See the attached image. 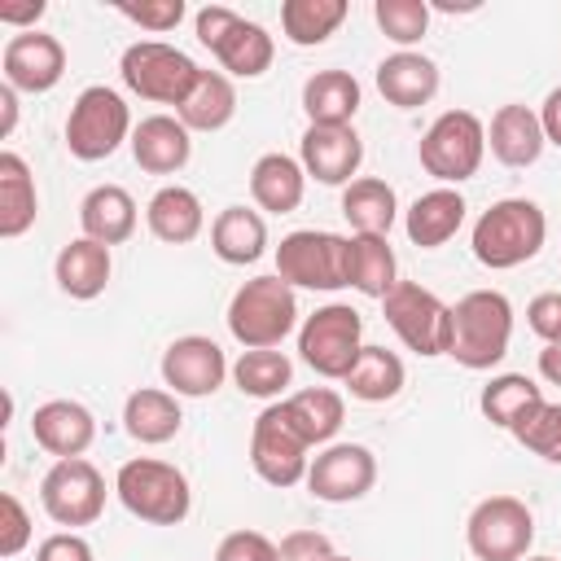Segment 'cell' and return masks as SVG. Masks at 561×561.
Returning <instances> with one entry per match:
<instances>
[{
  "mask_svg": "<svg viewBox=\"0 0 561 561\" xmlns=\"http://www.w3.org/2000/svg\"><path fill=\"white\" fill-rule=\"evenodd\" d=\"M543 237H548V219L530 197H500L478 215L469 245L482 267L508 272L530 263L543 250Z\"/></svg>",
  "mask_w": 561,
  "mask_h": 561,
  "instance_id": "1",
  "label": "cell"
},
{
  "mask_svg": "<svg viewBox=\"0 0 561 561\" xmlns=\"http://www.w3.org/2000/svg\"><path fill=\"white\" fill-rule=\"evenodd\" d=\"M513 342V302L500 289H469L451 307V359L482 373L508 355Z\"/></svg>",
  "mask_w": 561,
  "mask_h": 561,
  "instance_id": "2",
  "label": "cell"
},
{
  "mask_svg": "<svg viewBox=\"0 0 561 561\" xmlns=\"http://www.w3.org/2000/svg\"><path fill=\"white\" fill-rule=\"evenodd\" d=\"M114 495L131 517H140L149 526H180L193 508L184 469H175L171 460H158V456L123 460L114 473Z\"/></svg>",
  "mask_w": 561,
  "mask_h": 561,
  "instance_id": "3",
  "label": "cell"
},
{
  "mask_svg": "<svg viewBox=\"0 0 561 561\" xmlns=\"http://www.w3.org/2000/svg\"><path fill=\"white\" fill-rule=\"evenodd\" d=\"M228 333L245 346V351H276L294 324H298V298H294V285L280 280L276 272L272 276H254L245 280L232 302H228Z\"/></svg>",
  "mask_w": 561,
  "mask_h": 561,
  "instance_id": "4",
  "label": "cell"
},
{
  "mask_svg": "<svg viewBox=\"0 0 561 561\" xmlns=\"http://www.w3.org/2000/svg\"><path fill=\"white\" fill-rule=\"evenodd\" d=\"M193 31H197V44L210 48V53L219 57V66H224L228 75H237V79H259V75H267V66H272V57H276L272 35H267L259 22L232 13L228 4H206V9H197Z\"/></svg>",
  "mask_w": 561,
  "mask_h": 561,
  "instance_id": "5",
  "label": "cell"
},
{
  "mask_svg": "<svg viewBox=\"0 0 561 561\" xmlns=\"http://www.w3.org/2000/svg\"><path fill=\"white\" fill-rule=\"evenodd\" d=\"M118 75L127 83V92H136L140 101H158V105H184V96L193 92L202 66L180 53L175 44H162V39H136L123 48V61H118Z\"/></svg>",
  "mask_w": 561,
  "mask_h": 561,
  "instance_id": "6",
  "label": "cell"
},
{
  "mask_svg": "<svg viewBox=\"0 0 561 561\" xmlns=\"http://www.w3.org/2000/svg\"><path fill=\"white\" fill-rule=\"evenodd\" d=\"M486 158V127L469 110H443L421 136V167L443 184H465Z\"/></svg>",
  "mask_w": 561,
  "mask_h": 561,
  "instance_id": "7",
  "label": "cell"
},
{
  "mask_svg": "<svg viewBox=\"0 0 561 561\" xmlns=\"http://www.w3.org/2000/svg\"><path fill=\"white\" fill-rule=\"evenodd\" d=\"M131 131H136V127H131L127 101H123L114 88H105V83L83 88V92L75 96L70 114H66V149H70V158H79V162H101V158H110Z\"/></svg>",
  "mask_w": 561,
  "mask_h": 561,
  "instance_id": "8",
  "label": "cell"
},
{
  "mask_svg": "<svg viewBox=\"0 0 561 561\" xmlns=\"http://www.w3.org/2000/svg\"><path fill=\"white\" fill-rule=\"evenodd\" d=\"M364 351V320L355 307L346 302H329V307H316L302 329H298V355L311 373L329 377V381H346V373L355 368Z\"/></svg>",
  "mask_w": 561,
  "mask_h": 561,
  "instance_id": "9",
  "label": "cell"
},
{
  "mask_svg": "<svg viewBox=\"0 0 561 561\" xmlns=\"http://www.w3.org/2000/svg\"><path fill=\"white\" fill-rule=\"evenodd\" d=\"M346 263H351V237L324 228H298L276 245V276L289 280L294 289L333 294L346 285Z\"/></svg>",
  "mask_w": 561,
  "mask_h": 561,
  "instance_id": "10",
  "label": "cell"
},
{
  "mask_svg": "<svg viewBox=\"0 0 561 561\" xmlns=\"http://www.w3.org/2000/svg\"><path fill=\"white\" fill-rule=\"evenodd\" d=\"M381 311H386V324L399 333V342L425 359L434 355H447L451 351V307L416 285V280H399L386 298H381Z\"/></svg>",
  "mask_w": 561,
  "mask_h": 561,
  "instance_id": "11",
  "label": "cell"
},
{
  "mask_svg": "<svg viewBox=\"0 0 561 561\" xmlns=\"http://www.w3.org/2000/svg\"><path fill=\"white\" fill-rule=\"evenodd\" d=\"M465 543L478 561H522L535 543V513L517 495H486L465 522Z\"/></svg>",
  "mask_w": 561,
  "mask_h": 561,
  "instance_id": "12",
  "label": "cell"
},
{
  "mask_svg": "<svg viewBox=\"0 0 561 561\" xmlns=\"http://www.w3.org/2000/svg\"><path fill=\"white\" fill-rule=\"evenodd\" d=\"M311 443L302 438V430L289 421L285 403H267L259 416H254V430H250V465L254 473L267 482V486H298L307 482V469H311Z\"/></svg>",
  "mask_w": 561,
  "mask_h": 561,
  "instance_id": "13",
  "label": "cell"
},
{
  "mask_svg": "<svg viewBox=\"0 0 561 561\" xmlns=\"http://www.w3.org/2000/svg\"><path fill=\"white\" fill-rule=\"evenodd\" d=\"M39 504L57 526H92L105 513V478L83 456L53 460V469L39 478Z\"/></svg>",
  "mask_w": 561,
  "mask_h": 561,
  "instance_id": "14",
  "label": "cell"
},
{
  "mask_svg": "<svg viewBox=\"0 0 561 561\" xmlns=\"http://www.w3.org/2000/svg\"><path fill=\"white\" fill-rule=\"evenodd\" d=\"M377 482V456L364 443H329L307 469V491L324 504L364 500Z\"/></svg>",
  "mask_w": 561,
  "mask_h": 561,
  "instance_id": "15",
  "label": "cell"
},
{
  "mask_svg": "<svg viewBox=\"0 0 561 561\" xmlns=\"http://www.w3.org/2000/svg\"><path fill=\"white\" fill-rule=\"evenodd\" d=\"M228 373L232 368H228V359H224V351H219L215 337L184 333V337H175L162 351V381L180 399H206V394H215Z\"/></svg>",
  "mask_w": 561,
  "mask_h": 561,
  "instance_id": "16",
  "label": "cell"
},
{
  "mask_svg": "<svg viewBox=\"0 0 561 561\" xmlns=\"http://www.w3.org/2000/svg\"><path fill=\"white\" fill-rule=\"evenodd\" d=\"M0 70H4V83L13 92H31V96L53 92L66 75V48L48 31H18L4 39Z\"/></svg>",
  "mask_w": 561,
  "mask_h": 561,
  "instance_id": "17",
  "label": "cell"
},
{
  "mask_svg": "<svg viewBox=\"0 0 561 561\" xmlns=\"http://www.w3.org/2000/svg\"><path fill=\"white\" fill-rule=\"evenodd\" d=\"M298 162L316 184H351L364 162V140L355 127H307L298 140Z\"/></svg>",
  "mask_w": 561,
  "mask_h": 561,
  "instance_id": "18",
  "label": "cell"
},
{
  "mask_svg": "<svg viewBox=\"0 0 561 561\" xmlns=\"http://www.w3.org/2000/svg\"><path fill=\"white\" fill-rule=\"evenodd\" d=\"M31 434L35 443L57 456V460H70V456H83L96 438V416L79 403V399H48L31 412Z\"/></svg>",
  "mask_w": 561,
  "mask_h": 561,
  "instance_id": "19",
  "label": "cell"
},
{
  "mask_svg": "<svg viewBox=\"0 0 561 561\" xmlns=\"http://www.w3.org/2000/svg\"><path fill=\"white\" fill-rule=\"evenodd\" d=\"M127 145H131L136 167L149 171V175H175V171H184L188 158H193L188 127H184L180 118H171V114H149V118H140Z\"/></svg>",
  "mask_w": 561,
  "mask_h": 561,
  "instance_id": "20",
  "label": "cell"
},
{
  "mask_svg": "<svg viewBox=\"0 0 561 561\" xmlns=\"http://www.w3.org/2000/svg\"><path fill=\"white\" fill-rule=\"evenodd\" d=\"M110 245L92 241V237H75L57 250V263H53V276H57V289L79 298V302H92L96 294H105L110 285Z\"/></svg>",
  "mask_w": 561,
  "mask_h": 561,
  "instance_id": "21",
  "label": "cell"
},
{
  "mask_svg": "<svg viewBox=\"0 0 561 561\" xmlns=\"http://www.w3.org/2000/svg\"><path fill=\"white\" fill-rule=\"evenodd\" d=\"M377 92L390 105H399V110H416V105L434 101V92H438V66L425 53L399 48V53L381 57V66H377Z\"/></svg>",
  "mask_w": 561,
  "mask_h": 561,
  "instance_id": "22",
  "label": "cell"
},
{
  "mask_svg": "<svg viewBox=\"0 0 561 561\" xmlns=\"http://www.w3.org/2000/svg\"><path fill=\"white\" fill-rule=\"evenodd\" d=\"M307 193V171L289 153H263L250 167V197L267 215H294Z\"/></svg>",
  "mask_w": 561,
  "mask_h": 561,
  "instance_id": "23",
  "label": "cell"
},
{
  "mask_svg": "<svg viewBox=\"0 0 561 561\" xmlns=\"http://www.w3.org/2000/svg\"><path fill=\"white\" fill-rule=\"evenodd\" d=\"M465 197L456 193V188H430V193H421L412 206H408V215H403V228H408V241L412 245H421V250H438V245H447L456 232H460V224H465Z\"/></svg>",
  "mask_w": 561,
  "mask_h": 561,
  "instance_id": "24",
  "label": "cell"
},
{
  "mask_svg": "<svg viewBox=\"0 0 561 561\" xmlns=\"http://www.w3.org/2000/svg\"><path fill=\"white\" fill-rule=\"evenodd\" d=\"M184 425V412H180V394L171 390H158V386H140L127 394L123 403V430L145 443V447H158V443H171Z\"/></svg>",
  "mask_w": 561,
  "mask_h": 561,
  "instance_id": "25",
  "label": "cell"
},
{
  "mask_svg": "<svg viewBox=\"0 0 561 561\" xmlns=\"http://www.w3.org/2000/svg\"><path fill=\"white\" fill-rule=\"evenodd\" d=\"M486 145L491 153L504 162V167H530L539 162L543 153V127H539V114L530 105H500L491 114V131H486Z\"/></svg>",
  "mask_w": 561,
  "mask_h": 561,
  "instance_id": "26",
  "label": "cell"
},
{
  "mask_svg": "<svg viewBox=\"0 0 561 561\" xmlns=\"http://www.w3.org/2000/svg\"><path fill=\"white\" fill-rule=\"evenodd\" d=\"M145 224H149V232H153L158 241H167V245H188V241H197V232L206 228V210H202V197H197L193 188L167 184V188H158V193L149 197Z\"/></svg>",
  "mask_w": 561,
  "mask_h": 561,
  "instance_id": "27",
  "label": "cell"
},
{
  "mask_svg": "<svg viewBox=\"0 0 561 561\" xmlns=\"http://www.w3.org/2000/svg\"><path fill=\"white\" fill-rule=\"evenodd\" d=\"M302 110L311 127H351L359 114V79L351 70H316L302 83Z\"/></svg>",
  "mask_w": 561,
  "mask_h": 561,
  "instance_id": "28",
  "label": "cell"
},
{
  "mask_svg": "<svg viewBox=\"0 0 561 561\" xmlns=\"http://www.w3.org/2000/svg\"><path fill=\"white\" fill-rule=\"evenodd\" d=\"M79 228L83 237L101 241V245H123L136 232V202L123 184H96L83 202H79Z\"/></svg>",
  "mask_w": 561,
  "mask_h": 561,
  "instance_id": "29",
  "label": "cell"
},
{
  "mask_svg": "<svg viewBox=\"0 0 561 561\" xmlns=\"http://www.w3.org/2000/svg\"><path fill=\"white\" fill-rule=\"evenodd\" d=\"M39 215V197H35V175L26 167L22 153L4 149L0 153V237L18 241L22 232L35 228Z\"/></svg>",
  "mask_w": 561,
  "mask_h": 561,
  "instance_id": "30",
  "label": "cell"
},
{
  "mask_svg": "<svg viewBox=\"0 0 561 561\" xmlns=\"http://www.w3.org/2000/svg\"><path fill=\"white\" fill-rule=\"evenodd\" d=\"M210 250L228 263V267H245L259 263L267 250V224L259 210L250 206H224L210 224Z\"/></svg>",
  "mask_w": 561,
  "mask_h": 561,
  "instance_id": "31",
  "label": "cell"
},
{
  "mask_svg": "<svg viewBox=\"0 0 561 561\" xmlns=\"http://www.w3.org/2000/svg\"><path fill=\"white\" fill-rule=\"evenodd\" d=\"M232 114H237V88H232V79L224 70H202L193 92L175 110V118L188 131H219V127L232 123Z\"/></svg>",
  "mask_w": 561,
  "mask_h": 561,
  "instance_id": "32",
  "label": "cell"
},
{
  "mask_svg": "<svg viewBox=\"0 0 561 561\" xmlns=\"http://www.w3.org/2000/svg\"><path fill=\"white\" fill-rule=\"evenodd\" d=\"M342 215L351 224V232H364V237H386L394 215H399V202H394V188L377 175H359L342 188Z\"/></svg>",
  "mask_w": 561,
  "mask_h": 561,
  "instance_id": "33",
  "label": "cell"
},
{
  "mask_svg": "<svg viewBox=\"0 0 561 561\" xmlns=\"http://www.w3.org/2000/svg\"><path fill=\"white\" fill-rule=\"evenodd\" d=\"M346 285L359 289L364 298H386L399 285V263L386 237H364L351 232V263H346Z\"/></svg>",
  "mask_w": 561,
  "mask_h": 561,
  "instance_id": "34",
  "label": "cell"
},
{
  "mask_svg": "<svg viewBox=\"0 0 561 561\" xmlns=\"http://www.w3.org/2000/svg\"><path fill=\"white\" fill-rule=\"evenodd\" d=\"M280 403H285L289 421L302 430V438L311 447L329 443L342 430V421H346V399L337 390H329V386H307V390H298V394H289Z\"/></svg>",
  "mask_w": 561,
  "mask_h": 561,
  "instance_id": "35",
  "label": "cell"
},
{
  "mask_svg": "<svg viewBox=\"0 0 561 561\" xmlns=\"http://www.w3.org/2000/svg\"><path fill=\"white\" fill-rule=\"evenodd\" d=\"M403 359L394 355V351H386V346H364L359 351V359H355V368L346 373V390H351V399H359V403H386V399H394L399 390H403Z\"/></svg>",
  "mask_w": 561,
  "mask_h": 561,
  "instance_id": "36",
  "label": "cell"
},
{
  "mask_svg": "<svg viewBox=\"0 0 561 561\" xmlns=\"http://www.w3.org/2000/svg\"><path fill=\"white\" fill-rule=\"evenodd\" d=\"M346 0H285L280 4V31L298 48L324 44L342 22H346Z\"/></svg>",
  "mask_w": 561,
  "mask_h": 561,
  "instance_id": "37",
  "label": "cell"
},
{
  "mask_svg": "<svg viewBox=\"0 0 561 561\" xmlns=\"http://www.w3.org/2000/svg\"><path fill=\"white\" fill-rule=\"evenodd\" d=\"M535 403H543V390H539L526 373H500V377H491V381L482 386V399H478L482 416H486L491 425L508 430V434H513V425H517Z\"/></svg>",
  "mask_w": 561,
  "mask_h": 561,
  "instance_id": "38",
  "label": "cell"
},
{
  "mask_svg": "<svg viewBox=\"0 0 561 561\" xmlns=\"http://www.w3.org/2000/svg\"><path fill=\"white\" fill-rule=\"evenodd\" d=\"M232 381L250 399H276L294 381V364L285 351H241V359L232 364Z\"/></svg>",
  "mask_w": 561,
  "mask_h": 561,
  "instance_id": "39",
  "label": "cell"
},
{
  "mask_svg": "<svg viewBox=\"0 0 561 561\" xmlns=\"http://www.w3.org/2000/svg\"><path fill=\"white\" fill-rule=\"evenodd\" d=\"M513 438L526 447V451H535V456H543L548 465H561V403H535L517 425H513Z\"/></svg>",
  "mask_w": 561,
  "mask_h": 561,
  "instance_id": "40",
  "label": "cell"
},
{
  "mask_svg": "<svg viewBox=\"0 0 561 561\" xmlns=\"http://www.w3.org/2000/svg\"><path fill=\"white\" fill-rule=\"evenodd\" d=\"M373 18H377L381 35L394 39L399 48L421 44L425 31H430V4L425 0H377L373 4Z\"/></svg>",
  "mask_w": 561,
  "mask_h": 561,
  "instance_id": "41",
  "label": "cell"
},
{
  "mask_svg": "<svg viewBox=\"0 0 561 561\" xmlns=\"http://www.w3.org/2000/svg\"><path fill=\"white\" fill-rule=\"evenodd\" d=\"M127 22H136L140 31H153V35H167L180 26L184 18V0H140V4H114Z\"/></svg>",
  "mask_w": 561,
  "mask_h": 561,
  "instance_id": "42",
  "label": "cell"
},
{
  "mask_svg": "<svg viewBox=\"0 0 561 561\" xmlns=\"http://www.w3.org/2000/svg\"><path fill=\"white\" fill-rule=\"evenodd\" d=\"M26 543H31V513L13 491H4L0 495V557H18Z\"/></svg>",
  "mask_w": 561,
  "mask_h": 561,
  "instance_id": "43",
  "label": "cell"
},
{
  "mask_svg": "<svg viewBox=\"0 0 561 561\" xmlns=\"http://www.w3.org/2000/svg\"><path fill=\"white\" fill-rule=\"evenodd\" d=\"M215 561H280V552L263 530H232L219 539Z\"/></svg>",
  "mask_w": 561,
  "mask_h": 561,
  "instance_id": "44",
  "label": "cell"
},
{
  "mask_svg": "<svg viewBox=\"0 0 561 561\" xmlns=\"http://www.w3.org/2000/svg\"><path fill=\"white\" fill-rule=\"evenodd\" d=\"M526 324L535 337H543L548 346H561V294L548 289V294H535L530 307H526Z\"/></svg>",
  "mask_w": 561,
  "mask_h": 561,
  "instance_id": "45",
  "label": "cell"
},
{
  "mask_svg": "<svg viewBox=\"0 0 561 561\" xmlns=\"http://www.w3.org/2000/svg\"><path fill=\"white\" fill-rule=\"evenodd\" d=\"M276 552H280V561H333V543L320 530H289L276 543Z\"/></svg>",
  "mask_w": 561,
  "mask_h": 561,
  "instance_id": "46",
  "label": "cell"
},
{
  "mask_svg": "<svg viewBox=\"0 0 561 561\" xmlns=\"http://www.w3.org/2000/svg\"><path fill=\"white\" fill-rule=\"evenodd\" d=\"M35 561H96V552L79 530H57V535L39 539Z\"/></svg>",
  "mask_w": 561,
  "mask_h": 561,
  "instance_id": "47",
  "label": "cell"
},
{
  "mask_svg": "<svg viewBox=\"0 0 561 561\" xmlns=\"http://www.w3.org/2000/svg\"><path fill=\"white\" fill-rule=\"evenodd\" d=\"M539 127H543V140L561 149V88H552L539 105Z\"/></svg>",
  "mask_w": 561,
  "mask_h": 561,
  "instance_id": "48",
  "label": "cell"
},
{
  "mask_svg": "<svg viewBox=\"0 0 561 561\" xmlns=\"http://www.w3.org/2000/svg\"><path fill=\"white\" fill-rule=\"evenodd\" d=\"M39 18H44V0H31V4H0V22H4V26L35 31Z\"/></svg>",
  "mask_w": 561,
  "mask_h": 561,
  "instance_id": "49",
  "label": "cell"
},
{
  "mask_svg": "<svg viewBox=\"0 0 561 561\" xmlns=\"http://www.w3.org/2000/svg\"><path fill=\"white\" fill-rule=\"evenodd\" d=\"M13 123H18V92L4 83V88H0V140L13 136Z\"/></svg>",
  "mask_w": 561,
  "mask_h": 561,
  "instance_id": "50",
  "label": "cell"
},
{
  "mask_svg": "<svg viewBox=\"0 0 561 561\" xmlns=\"http://www.w3.org/2000/svg\"><path fill=\"white\" fill-rule=\"evenodd\" d=\"M539 377L548 386H561V346H543L539 351Z\"/></svg>",
  "mask_w": 561,
  "mask_h": 561,
  "instance_id": "51",
  "label": "cell"
},
{
  "mask_svg": "<svg viewBox=\"0 0 561 561\" xmlns=\"http://www.w3.org/2000/svg\"><path fill=\"white\" fill-rule=\"evenodd\" d=\"M522 561H557V557H522Z\"/></svg>",
  "mask_w": 561,
  "mask_h": 561,
  "instance_id": "52",
  "label": "cell"
},
{
  "mask_svg": "<svg viewBox=\"0 0 561 561\" xmlns=\"http://www.w3.org/2000/svg\"><path fill=\"white\" fill-rule=\"evenodd\" d=\"M333 561H351V557H337V552H333Z\"/></svg>",
  "mask_w": 561,
  "mask_h": 561,
  "instance_id": "53",
  "label": "cell"
}]
</instances>
